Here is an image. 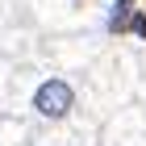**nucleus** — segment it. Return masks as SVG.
<instances>
[{
    "mask_svg": "<svg viewBox=\"0 0 146 146\" xmlns=\"http://www.w3.org/2000/svg\"><path fill=\"white\" fill-rule=\"evenodd\" d=\"M71 109H75V88L63 75H46L34 88V113L42 121H67Z\"/></svg>",
    "mask_w": 146,
    "mask_h": 146,
    "instance_id": "nucleus-1",
    "label": "nucleus"
},
{
    "mask_svg": "<svg viewBox=\"0 0 146 146\" xmlns=\"http://www.w3.org/2000/svg\"><path fill=\"white\" fill-rule=\"evenodd\" d=\"M129 29H134L138 38H146V17H142V13H134V17H129Z\"/></svg>",
    "mask_w": 146,
    "mask_h": 146,
    "instance_id": "nucleus-2",
    "label": "nucleus"
}]
</instances>
